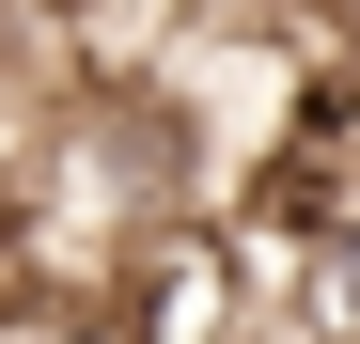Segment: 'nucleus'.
Returning a JSON list of instances; mask_svg holds the SVG:
<instances>
[{
  "label": "nucleus",
  "mask_w": 360,
  "mask_h": 344,
  "mask_svg": "<svg viewBox=\"0 0 360 344\" xmlns=\"http://www.w3.org/2000/svg\"><path fill=\"white\" fill-rule=\"evenodd\" d=\"M297 298H314V344H360V219H329L297 251Z\"/></svg>",
  "instance_id": "f257e3e1"
}]
</instances>
